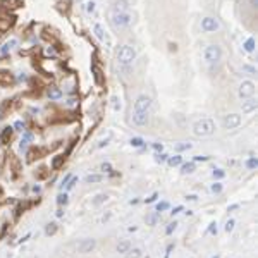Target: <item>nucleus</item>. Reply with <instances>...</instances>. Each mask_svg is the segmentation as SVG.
<instances>
[{
    "mask_svg": "<svg viewBox=\"0 0 258 258\" xmlns=\"http://www.w3.org/2000/svg\"><path fill=\"white\" fill-rule=\"evenodd\" d=\"M157 222H159V214H157V212H153V214L146 215V224H148V225H155Z\"/></svg>",
    "mask_w": 258,
    "mask_h": 258,
    "instance_id": "f3484780",
    "label": "nucleus"
},
{
    "mask_svg": "<svg viewBox=\"0 0 258 258\" xmlns=\"http://www.w3.org/2000/svg\"><path fill=\"white\" fill-rule=\"evenodd\" d=\"M41 172L40 174H38V177H40V179H43V177H47V172H45V170H47V169H45V167H41Z\"/></svg>",
    "mask_w": 258,
    "mask_h": 258,
    "instance_id": "de8ad7c7",
    "label": "nucleus"
},
{
    "mask_svg": "<svg viewBox=\"0 0 258 258\" xmlns=\"http://www.w3.org/2000/svg\"><path fill=\"white\" fill-rule=\"evenodd\" d=\"M12 136V127H5L4 131H2V136H0V140L4 141V143H7V140H11Z\"/></svg>",
    "mask_w": 258,
    "mask_h": 258,
    "instance_id": "a211bd4d",
    "label": "nucleus"
},
{
    "mask_svg": "<svg viewBox=\"0 0 258 258\" xmlns=\"http://www.w3.org/2000/svg\"><path fill=\"white\" fill-rule=\"evenodd\" d=\"M246 165H248V169H251V170H253V169H256V167H258L256 159H255V157H253V159H250V160L246 162Z\"/></svg>",
    "mask_w": 258,
    "mask_h": 258,
    "instance_id": "393cba45",
    "label": "nucleus"
},
{
    "mask_svg": "<svg viewBox=\"0 0 258 258\" xmlns=\"http://www.w3.org/2000/svg\"><path fill=\"white\" fill-rule=\"evenodd\" d=\"M237 95L239 98H251L255 95V85L253 81H243L239 85V90H237Z\"/></svg>",
    "mask_w": 258,
    "mask_h": 258,
    "instance_id": "39448f33",
    "label": "nucleus"
},
{
    "mask_svg": "<svg viewBox=\"0 0 258 258\" xmlns=\"http://www.w3.org/2000/svg\"><path fill=\"white\" fill-rule=\"evenodd\" d=\"M189 148H191V145L189 143H182V145H177L176 150L177 151H184V150H189Z\"/></svg>",
    "mask_w": 258,
    "mask_h": 258,
    "instance_id": "7c9ffc66",
    "label": "nucleus"
},
{
    "mask_svg": "<svg viewBox=\"0 0 258 258\" xmlns=\"http://www.w3.org/2000/svg\"><path fill=\"white\" fill-rule=\"evenodd\" d=\"M236 208H239V205H231L229 206V210H236Z\"/></svg>",
    "mask_w": 258,
    "mask_h": 258,
    "instance_id": "5fc2aeb1",
    "label": "nucleus"
},
{
    "mask_svg": "<svg viewBox=\"0 0 258 258\" xmlns=\"http://www.w3.org/2000/svg\"><path fill=\"white\" fill-rule=\"evenodd\" d=\"M93 31H95V36L98 38L100 41H103L105 43V47L107 48H110L112 47V41H110V36H108L105 31H103V28L100 24H95V28H93Z\"/></svg>",
    "mask_w": 258,
    "mask_h": 258,
    "instance_id": "6e6552de",
    "label": "nucleus"
},
{
    "mask_svg": "<svg viewBox=\"0 0 258 258\" xmlns=\"http://www.w3.org/2000/svg\"><path fill=\"white\" fill-rule=\"evenodd\" d=\"M115 12H127V9H129V2L127 0H117L115 2Z\"/></svg>",
    "mask_w": 258,
    "mask_h": 258,
    "instance_id": "ddd939ff",
    "label": "nucleus"
},
{
    "mask_svg": "<svg viewBox=\"0 0 258 258\" xmlns=\"http://www.w3.org/2000/svg\"><path fill=\"white\" fill-rule=\"evenodd\" d=\"M16 45V40H11V41H7V43L4 45V48H2V52H7V50H11L12 47Z\"/></svg>",
    "mask_w": 258,
    "mask_h": 258,
    "instance_id": "72a5a7b5",
    "label": "nucleus"
},
{
    "mask_svg": "<svg viewBox=\"0 0 258 258\" xmlns=\"http://www.w3.org/2000/svg\"><path fill=\"white\" fill-rule=\"evenodd\" d=\"M179 212H182V206H176V208H174V212H172V215H177V214H179Z\"/></svg>",
    "mask_w": 258,
    "mask_h": 258,
    "instance_id": "3c124183",
    "label": "nucleus"
},
{
    "mask_svg": "<svg viewBox=\"0 0 258 258\" xmlns=\"http://www.w3.org/2000/svg\"><path fill=\"white\" fill-rule=\"evenodd\" d=\"M134 59H136V52H134L133 47H129V45H122V47L117 50V60L121 64H124V66L133 64Z\"/></svg>",
    "mask_w": 258,
    "mask_h": 258,
    "instance_id": "f03ea898",
    "label": "nucleus"
},
{
    "mask_svg": "<svg viewBox=\"0 0 258 258\" xmlns=\"http://www.w3.org/2000/svg\"><path fill=\"white\" fill-rule=\"evenodd\" d=\"M150 108H151L150 96H146V95L138 96V100L134 102V112H150Z\"/></svg>",
    "mask_w": 258,
    "mask_h": 258,
    "instance_id": "20e7f679",
    "label": "nucleus"
},
{
    "mask_svg": "<svg viewBox=\"0 0 258 258\" xmlns=\"http://www.w3.org/2000/svg\"><path fill=\"white\" fill-rule=\"evenodd\" d=\"M102 181V176H98V174H90V176H86V182H100Z\"/></svg>",
    "mask_w": 258,
    "mask_h": 258,
    "instance_id": "5701e85b",
    "label": "nucleus"
},
{
    "mask_svg": "<svg viewBox=\"0 0 258 258\" xmlns=\"http://www.w3.org/2000/svg\"><path fill=\"white\" fill-rule=\"evenodd\" d=\"M57 203H59V205H66L67 203V195H59L57 196Z\"/></svg>",
    "mask_w": 258,
    "mask_h": 258,
    "instance_id": "f704fd0d",
    "label": "nucleus"
},
{
    "mask_svg": "<svg viewBox=\"0 0 258 258\" xmlns=\"http://www.w3.org/2000/svg\"><path fill=\"white\" fill-rule=\"evenodd\" d=\"M243 71H248V72H251V74L256 72V69H255V67H251V66H243Z\"/></svg>",
    "mask_w": 258,
    "mask_h": 258,
    "instance_id": "79ce46f5",
    "label": "nucleus"
},
{
    "mask_svg": "<svg viewBox=\"0 0 258 258\" xmlns=\"http://www.w3.org/2000/svg\"><path fill=\"white\" fill-rule=\"evenodd\" d=\"M165 160H167V155L165 153H159V155H157V162H159V164L165 162Z\"/></svg>",
    "mask_w": 258,
    "mask_h": 258,
    "instance_id": "4c0bfd02",
    "label": "nucleus"
},
{
    "mask_svg": "<svg viewBox=\"0 0 258 258\" xmlns=\"http://www.w3.org/2000/svg\"><path fill=\"white\" fill-rule=\"evenodd\" d=\"M95 246H96V241L95 239H85V241H81V243H79L77 250H79V253H90V251H91Z\"/></svg>",
    "mask_w": 258,
    "mask_h": 258,
    "instance_id": "9b49d317",
    "label": "nucleus"
},
{
    "mask_svg": "<svg viewBox=\"0 0 258 258\" xmlns=\"http://www.w3.org/2000/svg\"><path fill=\"white\" fill-rule=\"evenodd\" d=\"M208 157H195V160H206Z\"/></svg>",
    "mask_w": 258,
    "mask_h": 258,
    "instance_id": "6e6d98bb",
    "label": "nucleus"
},
{
    "mask_svg": "<svg viewBox=\"0 0 258 258\" xmlns=\"http://www.w3.org/2000/svg\"><path fill=\"white\" fill-rule=\"evenodd\" d=\"M76 182H77V177H71V179H69V182L66 184V188H67V189H72L74 186H76Z\"/></svg>",
    "mask_w": 258,
    "mask_h": 258,
    "instance_id": "2f4dec72",
    "label": "nucleus"
},
{
    "mask_svg": "<svg viewBox=\"0 0 258 258\" xmlns=\"http://www.w3.org/2000/svg\"><path fill=\"white\" fill-rule=\"evenodd\" d=\"M45 232H47L48 236L55 234V232H57V224H55V222H50V224L47 225V229H45Z\"/></svg>",
    "mask_w": 258,
    "mask_h": 258,
    "instance_id": "aec40b11",
    "label": "nucleus"
},
{
    "mask_svg": "<svg viewBox=\"0 0 258 258\" xmlns=\"http://www.w3.org/2000/svg\"><path fill=\"white\" fill-rule=\"evenodd\" d=\"M167 208H169V203L167 201H160L159 205H157V212H165Z\"/></svg>",
    "mask_w": 258,
    "mask_h": 258,
    "instance_id": "a878e982",
    "label": "nucleus"
},
{
    "mask_svg": "<svg viewBox=\"0 0 258 258\" xmlns=\"http://www.w3.org/2000/svg\"><path fill=\"white\" fill-rule=\"evenodd\" d=\"M30 236H31V234H26V236L21 239V243H24V241H28V239H30Z\"/></svg>",
    "mask_w": 258,
    "mask_h": 258,
    "instance_id": "864d4df0",
    "label": "nucleus"
},
{
    "mask_svg": "<svg viewBox=\"0 0 258 258\" xmlns=\"http://www.w3.org/2000/svg\"><path fill=\"white\" fill-rule=\"evenodd\" d=\"M140 256H141V251L138 248H133V250H129L126 253V258H140Z\"/></svg>",
    "mask_w": 258,
    "mask_h": 258,
    "instance_id": "6ab92c4d",
    "label": "nucleus"
},
{
    "mask_svg": "<svg viewBox=\"0 0 258 258\" xmlns=\"http://www.w3.org/2000/svg\"><path fill=\"white\" fill-rule=\"evenodd\" d=\"M176 227H177V222H170V224L167 225L165 232H167V234H172V231H174V229H176Z\"/></svg>",
    "mask_w": 258,
    "mask_h": 258,
    "instance_id": "c9c22d12",
    "label": "nucleus"
},
{
    "mask_svg": "<svg viewBox=\"0 0 258 258\" xmlns=\"http://www.w3.org/2000/svg\"><path fill=\"white\" fill-rule=\"evenodd\" d=\"M241 108H243V114H251V112H253L255 108H256V100H253V98H246V102H243Z\"/></svg>",
    "mask_w": 258,
    "mask_h": 258,
    "instance_id": "f8f14e48",
    "label": "nucleus"
},
{
    "mask_svg": "<svg viewBox=\"0 0 258 258\" xmlns=\"http://www.w3.org/2000/svg\"><path fill=\"white\" fill-rule=\"evenodd\" d=\"M250 5L253 9H256V5H258V0H250Z\"/></svg>",
    "mask_w": 258,
    "mask_h": 258,
    "instance_id": "603ef678",
    "label": "nucleus"
},
{
    "mask_svg": "<svg viewBox=\"0 0 258 258\" xmlns=\"http://www.w3.org/2000/svg\"><path fill=\"white\" fill-rule=\"evenodd\" d=\"M133 122L136 126H146L150 122V112H134Z\"/></svg>",
    "mask_w": 258,
    "mask_h": 258,
    "instance_id": "9d476101",
    "label": "nucleus"
},
{
    "mask_svg": "<svg viewBox=\"0 0 258 258\" xmlns=\"http://www.w3.org/2000/svg\"><path fill=\"white\" fill-rule=\"evenodd\" d=\"M193 133L196 136H210L215 133V122L212 119H200L193 126Z\"/></svg>",
    "mask_w": 258,
    "mask_h": 258,
    "instance_id": "f257e3e1",
    "label": "nucleus"
},
{
    "mask_svg": "<svg viewBox=\"0 0 258 258\" xmlns=\"http://www.w3.org/2000/svg\"><path fill=\"white\" fill-rule=\"evenodd\" d=\"M224 127L225 129H234V127H237V126L241 124V115H237V114H229V115H225L224 117Z\"/></svg>",
    "mask_w": 258,
    "mask_h": 258,
    "instance_id": "0eeeda50",
    "label": "nucleus"
},
{
    "mask_svg": "<svg viewBox=\"0 0 258 258\" xmlns=\"http://www.w3.org/2000/svg\"><path fill=\"white\" fill-rule=\"evenodd\" d=\"M64 160H66V157H64V155H59V157H55V159L52 160V169H59V167L64 164Z\"/></svg>",
    "mask_w": 258,
    "mask_h": 258,
    "instance_id": "dca6fc26",
    "label": "nucleus"
},
{
    "mask_svg": "<svg viewBox=\"0 0 258 258\" xmlns=\"http://www.w3.org/2000/svg\"><path fill=\"white\" fill-rule=\"evenodd\" d=\"M214 258H220V256H214Z\"/></svg>",
    "mask_w": 258,
    "mask_h": 258,
    "instance_id": "4d7b16f0",
    "label": "nucleus"
},
{
    "mask_svg": "<svg viewBox=\"0 0 258 258\" xmlns=\"http://www.w3.org/2000/svg\"><path fill=\"white\" fill-rule=\"evenodd\" d=\"M103 201H107V195H98L93 203H95V205H100V203H103Z\"/></svg>",
    "mask_w": 258,
    "mask_h": 258,
    "instance_id": "473e14b6",
    "label": "nucleus"
},
{
    "mask_svg": "<svg viewBox=\"0 0 258 258\" xmlns=\"http://www.w3.org/2000/svg\"><path fill=\"white\" fill-rule=\"evenodd\" d=\"M174 250V244H169V246H167V253H165V258H169V255H170V251Z\"/></svg>",
    "mask_w": 258,
    "mask_h": 258,
    "instance_id": "8fccbe9b",
    "label": "nucleus"
},
{
    "mask_svg": "<svg viewBox=\"0 0 258 258\" xmlns=\"http://www.w3.org/2000/svg\"><path fill=\"white\" fill-rule=\"evenodd\" d=\"M159 198V195H157V193H153V195L150 196V198H146V203H151V201H155V200Z\"/></svg>",
    "mask_w": 258,
    "mask_h": 258,
    "instance_id": "49530a36",
    "label": "nucleus"
},
{
    "mask_svg": "<svg viewBox=\"0 0 258 258\" xmlns=\"http://www.w3.org/2000/svg\"><path fill=\"white\" fill-rule=\"evenodd\" d=\"M112 22H114L117 28H126V26H129V22H131V16H129L127 12H114Z\"/></svg>",
    "mask_w": 258,
    "mask_h": 258,
    "instance_id": "423d86ee",
    "label": "nucleus"
},
{
    "mask_svg": "<svg viewBox=\"0 0 258 258\" xmlns=\"http://www.w3.org/2000/svg\"><path fill=\"white\" fill-rule=\"evenodd\" d=\"M208 232H210V234H217V224H215V222H212V224H210Z\"/></svg>",
    "mask_w": 258,
    "mask_h": 258,
    "instance_id": "58836bf2",
    "label": "nucleus"
},
{
    "mask_svg": "<svg viewBox=\"0 0 258 258\" xmlns=\"http://www.w3.org/2000/svg\"><path fill=\"white\" fill-rule=\"evenodd\" d=\"M224 176H225V172L222 169H215L214 170V177H215V179H222Z\"/></svg>",
    "mask_w": 258,
    "mask_h": 258,
    "instance_id": "c756f323",
    "label": "nucleus"
},
{
    "mask_svg": "<svg viewBox=\"0 0 258 258\" xmlns=\"http://www.w3.org/2000/svg\"><path fill=\"white\" fill-rule=\"evenodd\" d=\"M93 74H95V81L96 83H102V76H100V69L96 66H93Z\"/></svg>",
    "mask_w": 258,
    "mask_h": 258,
    "instance_id": "cd10ccee",
    "label": "nucleus"
},
{
    "mask_svg": "<svg viewBox=\"0 0 258 258\" xmlns=\"http://www.w3.org/2000/svg\"><path fill=\"white\" fill-rule=\"evenodd\" d=\"M48 96H50L52 100H57V98H60L62 96V90L60 88H57V86H52V88H48Z\"/></svg>",
    "mask_w": 258,
    "mask_h": 258,
    "instance_id": "4468645a",
    "label": "nucleus"
},
{
    "mask_svg": "<svg viewBox=\"0 0 258 258\" xmlns=\"http://www.w3.org/2000/svg\"><path fill=\"white\" fill-rule=\"evenodd\" d=\"M26 146H28V141H26V140H21V145H19V148H21V150H26Z\"/></svg>",
    "mask_w": 258,
    "mask_h": 258,
    "instance_id": "09e8293b",
    "label": "nucleus"
},
{
    "mask_svg": "<svg viewBox=\"0 0 258 258\" xmlns=\"http://www.w3.org/2000/svg\"><path fill=\"white\" fill-rule=\"evenodd\" d=\"M131 145L140 148V146H143V140H141V138H133V140H131Z\"/></svg>",
    "mask_w": 258,
    "mask_h": 258,
    "instance_id": "c85d7f7f",
    "label": "nucleus"
},
{
    "mask_svg": "<svg viewBox=\"0 0 258 258\" xmlns=\"http://www.w3.org/2000/svg\"><path fill=\"white\" fill-rule=\"evenodd\" d=\"M222 57V50L219 45H208V47L205 48V60L208 64H215L219 62Z\"/></svg>",
    "mask_w": 258,
    "mask_h": 258,
    "instance_id": "7ed1b4c3",
    "label": "nucleus"
},
{
    "mask_svg": "<svg viewBox=\"0 0 258 258\" xmlns=\"http://www.w3.org/2000/svg\"><path fill=\"white\" fill-rule=\"evenodd\" d=\"M193 170H195V162H188L182 165V172L184 174H191Z\"/></svg>",
    "mask_w": 258,
    "mask_h": 258,
    "instance_id": "412c9836",
    "label": "nucleus"
},
{
    "mask_svg": "<svg viewBox=\"0 0 258 258\" xmlns=\"http://www.w3.org/2000/svg\"><path fill=\"white\" fill-rule=\"evenodd\" d=\"M86 9H88V12H95V2H88Z\"/></svg>",
    "mask_w": 258,
    "mask_h": 258,
    "instance_id": "a19ab883",
    "label": "nucleus"
},
{
    "mask_svg": "<svg viewBox=\"0 0 258 258\" xmlns=\"http://www.w3.org/2000/svg\"><path fill=\"white\" fill-rule=\"evenodd\" d=\"M129 250H131V243H129V241H122V243L117 244V251L119 253H127Z\"/></svg>",
    "mask_w": 258,
    "mask_h": 258,
    "instance_id": "2eb2a0df",
    "label": "nucleus"
},
{
    "mask_svg": "<svg viewBox=\"0 0 258 258\" xmlns=\"http://www.w3.org/2000/svg\"><path fill=\"white\" fill-rule=\"evenodd\" d=\"M14 127L17 129V131H22V129H24V124H22L21 121H17V122H16V124H14Z\"/></svg>",
    "mask_w": 258,
    "mask_h": 258,
    "instance_id": "37998d69",
    "label": "nucleus"
},
{
    "mask_svg": "<svg viewBox=\"0 0 258 258\" xmlns=\"http://www.w3.org/2000/svg\"><path fill=\"white\" fill-rule=\"evenodd\" d=\"M108 141H110V136H107L105 140H102V141H100V143H98V148H103L105 145H108Z\"/></svg>",
    "mask_w": 258,
    "mask_h": 258,
    "instance_id": "ea45409f",
    "label": "nucleus"
},
{
    "mask_svg": "<svg viewBox=\"0 0 258 258\" xmlns=\"http://www.w3.org/2000/svg\"><path fill=\"white\" fill-rule=\"evenodd\" d=\"M234 224H236V222H234V220H232V219H229V220L227 222H225V232H231L232 231V229H234Z\"/></svg>",
    "mask_w": 258,
    "mask_h": 258,
    "instance_id": "bb28decb",
    "label": "nucleus"
},
{
    "mask_svg": "<svg viewBox=\"0 0 258 258\" xmlns=\"http://www.w3.org/2000/svg\"><path fill=\"white\" fill-rule=\"evenodd\" d=\"M153 150H155V151H162V150H164L162 143H153Z\"/></svg>",
    "mask_w": 258,
    "mask_h": 258,
    "instance_id": "c03bdc74",
    "label": "nucleus"
},
{
    "mask_svg": "<svg viewBox=\"0 0 258 258\" xmlns=\"http://www.w3.org/2000/svg\"><path fill=\"white\" fill-rule=\"evenodd\" d=\"M212 191H214V193H220L222 191V184H220V182H215V184L212 186Z\"/></svg>",
    "mask_w": 258,
    "mask_h": 258,
    "instance_id": "e433bc0d",
    "label": "nucleus"
},
{
    "mask_svg": "<svg viewBox=\"0 0 258 258\" xmlns=\"http://www.w3.org/2000/svg\"><path fill=\"white\" fill-rule=\"evenodd\" d=\"M201 30L206 31V33H212V31H217L219 30V21L214 17H205L201 21Z\"/></svg>",
    "mask_w": 258,
    "mask_h": 258,
    "instance_id": "1a4fd4ad",
    "label": "nucleus"
},
{
    "mask_svg": "<svg viewBox=\"0 0 258 258\" xmlns=\"http://www.w3.org/2000/svg\"><path fill=\"white\" fill-rule=\"evenodd\" d=\"M110 169H112V167H110V164H108V162H105L102 165V170H105V172H110Z\"/></svg>",
    "mask_w": 258,
    "mask_h": 258,
    "instance_id": "a18cd8bd",
    "label": "nucleus"
},
{
    "mask_svg": "<svg viewBox=\"0 0 258 258\" xmlns=\"http://www.w3.org/2000/svg\"><path fill=\"white\" fill-rule=\"evenodd\" d=\"M181 162H182V159H181L179 155H176V157H170V159H169V165H172V167L179 165Z\"/></svg>",
    "mask_w": 258,
    "mask_h": 258,
    "instance_id": "b1692460",
    "label": "nucleus"
},
{
    "mask_svg": "<svg viewBox=\"0 0 258 258\" xmlns=\"http://www.w3.org/2000/svg\"><path fill=\"white\" fill-rule=\"evenodd\" d=\"M244 50L246 52H253L255 50V40L253 38H248L246 43H244Z\"/></svg>",
    "mask_w": 258,
    "mask_h": 258,
    "instance_id": "4be33fe9",
    "label": "nucleus"
}]
</instances>
